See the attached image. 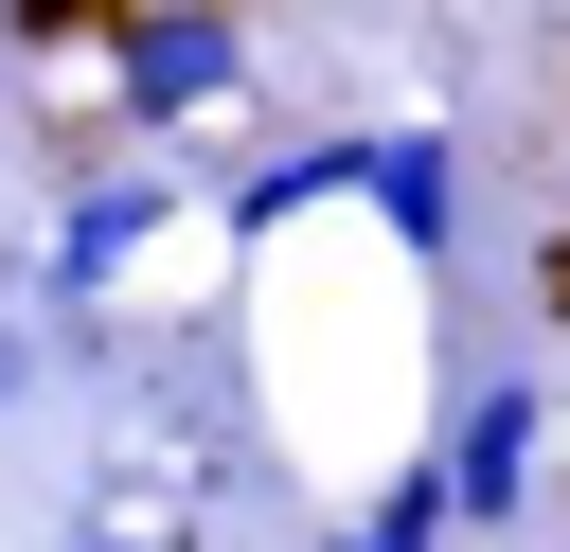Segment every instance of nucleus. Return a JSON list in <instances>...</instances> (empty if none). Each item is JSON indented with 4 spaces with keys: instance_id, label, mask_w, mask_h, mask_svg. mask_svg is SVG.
Masks as SVG:
<instances>
[{
    "instance_id": "nucleus-1",
    "label": "nucleus",
    "mask_w": 570,
    "mask_h": 552,
    "mask_svg": "<svg viewBox=\"0 0 570 552\" xmlns=\"http://www.w3.org/2000/svg\"><path fill=\"white\" fill-rule=\"evenodd\" d=\"M107 89H125L142 142L196 125V107L249 89V18H232V0H125V18H107Z\"/></svg>"
},
{
    "instance_id": "nucleus-2",
    "label": "nucleus",
    "mask_w": 570,
    "mask_h": 552,
    "mask_svg": "<svg viewBox=\"0 0 570 552\" xmlns=\"http://www.w3.org/2000/svg\"><path fill=\"white\" fill-rule=\"evenodd\" d=\"M445 499H463V534H499L517 499H534V463H552V374L534 356H499V374H463V410H445Z\"/></svg>"
},
{
    "instance_id": "nucleus-3",
    "label": "nucleus",
    "mask_w": 570,
    "mask_h": 552,
    "mask_svg": "<svg viewBox=\"0 0 570 552\" xmlns=\"http://www.w3.org/2000/svg\"><path fill=\"white\" fill-rule=\"evenodd\" d=\"M160 214H178V178H160V160H142V178H89V196L53 214V249H36V321L71 338V321H89V303L160 249Z\"/></svg>"
},
{
    "instance_id": "nucleus-4",
    "label": "nucleus",
    "mask_w": 570,
    "mask_h": 552,
    "mask_svg": "<svg viewBox=\"0 0 570 552\" xmlns=\"http://www.w3.org/2000/svg\"><path fill=\"white\" fill-rule=\"evenodd\" d=\"M356 196L392 214V249H410V267H445V249H463V142H445V125H374V142H356Z\"/></svg>"
},
{
    "instance_id": "nucleus-5",
    "label": "nucleus",
    "mask_w": 570,
    "mask_h": 552,
    "mask_svg": "<svg viewBox=\"0 0 570 552\" xmlns=\"http://www.w3.org/2000/svg\"><path fill=\"white\" fill-rule=\"evenodd\" d=\"M321 552H463V534H410V516H338Z\"/></svg>"
},
{
    "instance_id": "nucleus-6",
    "label": "nucleus",
    "mask_w": 570,
    "mask_h": 552,
    "mask_svg": "<svg viewBox=\"0 0 570 552\" xmlns=\"http://www.w3.org/2000/svg\"><path fill=\"white\" fill-rule=\"evenodd\" d=\"M18 392H36V338H18V321H0V410H18Z\"/></svg>"
},
{
    "instance_id": "nucleus-7",
    "label": "nucleus",
    "mask_w": 570,
    "mask_h": 552,
    "mask_svg": "<svg viewBox=\"0 0 570 552\" xmlns=\"http://www.w3.org/2000/svg\"><path fill=\"white\" fill-rule=\"evenodd\" d=\"M71 552H160V534H71Z\"/></svg>"
}]
</instances>
